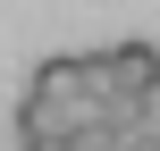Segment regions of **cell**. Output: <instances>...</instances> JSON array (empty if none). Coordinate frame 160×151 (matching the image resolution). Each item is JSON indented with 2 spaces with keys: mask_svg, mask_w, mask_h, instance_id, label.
<instances>
[{
  "mask_svg": "<svg viewBox=\"0 0 160 151\" xmlns=\"http://www.w3.org/2000/svg\"><path fill=\"white\" fill-rule=\"evenodd\" d=\"M110 101H160V50L152 42H118L110 50Z\"/></svg>",
  "mask_w": 160,
  "mask_h": 151,
  "instance_id": "6da1fadb",
  "label": "cell"
},
{
  "mask_svg": "<svg viewBox=\"0 0 160 151\" xmlns=\"http://www.w3.org/2000/svg\"><path fill=\"white\" fill-rule=\"evenodd\" d=\"M118 143H127V134H118L110 118H84V126H76V151H118Z\"/></svg>",
  "mask_w": 160,
  "mask_h": 151,
  "instance_id": "7a4b0ae2",
  "label": "cell"
},
{
  "mask_svg": "<svg viewBox=\"0 0 160 151\" xmlns=\"http://www.w3.org/2000/svg\"><path fill=\"white\" fill-rule=\"evenodd\" d=\"M17 151H76V134H59V126H25Z\"/></svg>",
  "mask_w": 160,
  "mask_h": 151,
  "instance_id": "3957f363",
  "label": "cell"
},
{
  "mask_svg": "<svg viewBox=\"0 0 160 151\" xmlns=\"http://www.w3.org/2000/svg\"><path fill=\"white\" fill-rule=\"evenodd\" d=\"M118 151H160V126H135V134H127Z\"/></svg>",
  "mask_w": 160,
  "mask_h": 151,
  "instance_id": "277c9868",
  "label": "cell"
}]
</instances>
